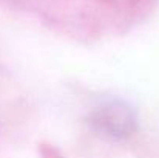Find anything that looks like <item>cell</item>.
Listing matches in <instances>:
<instances>
[{
	"instance_id": "1",
	"label": "cell",
	"mask_w": 159,
	"mask_h": 158,
	"mask_svg": "<svg viewBox=\"0 0 159 158\" xmlns=\"http://www.w3.org/2000/svg\"><path fill=\"white\" fill-rule=\"evenodd\" d=\"M88 124L94 132L111 140H128L138 132V116L134 110L122 101H111L96 107Z\"/></svg>"
},
{
	"instance_id": "2",
	"label": "cell",
	"mask_w": 159,
	"mask_h": 158,
	"mask_svg": "<svg viewBox=\"0 0 159 158\" xmlns=\"http://www.w3.org/2000/svg\"><path fill=\"white\" fill-rule=\"evenodd\" d=\"M37 152H39L40 158H65L62 151L51 143H40L37 147Z\"/></svg>"
},
{
	"instance_id": "3",
	"label": "cell",
	"mask_w": 159,
	"mask_h": 158,
	"mask_svg": "<svg viewBox=\"0 0 159 158\" xmlns=\"http://www.w3.org/2000/svg\"><path fill=\"white\" fill-rule=\"evenodd\" d=\"M8 2H23V0H8Z\"/></svg>"
}]
</instances>
